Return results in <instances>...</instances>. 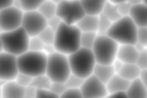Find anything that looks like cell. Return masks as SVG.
Wrapping results in <instances>:
<instances>
[{"label":"cell","mask_w":147,"mask_h":98,"mask_svg":"<svg viewBox=\"0 0 147 98\" xmlns=\"http://www.w3.org/2000/svg\"><path fill=\"white\" fill-rule=\"evenodd\" d=\"M82 32L76 25H69L63 22L55 31L53 45L57 52L68 55L80 47Z\"/></svg>","instance_id":"6da1fadb"},{"label":"cell","mask_w":147,"mask_h":98,"mask_svg":"<svg viewBox=\"0 0 147 98\" xmlns=\"http://www.w3.org/2000/svg\"><path fill=\"white\" fill-rule=\"evenodd\" d=\"M67 56L72 73L84 79L92 74L96 61L91 49L80 47Z\"/></svg>","instance_id":"7a4b0ae2"},{"label":"cell","mask_w":147,"mask_h":98,"mask_svg":"<svg viewBox=\"0 0 147 98\" xmlns=\"http://www.w3.org/2000/svg\"><path fill=\"white\" fill-rule=\"evenodd\" d=\"M138 27L129 16H123L113 22L107 35L120 44H134L137 42Z\"/></svg>","instance_id":"3957f363"},{"label":"cell","mask_w":147,"mask_h":98,"mask_svg":"<svg viewBox=\"0 0 147 98\" xmlns=\"http://www.w3.org/2000/svg\"><path fill=\"white\" fill-rule=\"evenodd\" d=\"M20 72L32 77L45 73L47 54L43 51L27 50L17 57Z\"/></svg>","instance_id":"277c9868"},{"label":"cell","mask_w":147,"mask_h":98,"mask_svg":"<svg viewBox=\"0 0 147 98\" xmlns=\"http://www.w3.org/2000/svg\"><path fill=\"white\" fill-rule=\"evenodd\" d=\"M0 34L3 51L17 57L28 50L30 36L21 26Z\"/></svg>","instance_id":"5b68a950"},{"label":"cell","mask_w":147,"mask_h":98,"mask_svg":"<svg viewBox=\"0 0 147 98\" xmlns=\"http://www.w3.org/2000/svg\"><path fill=\"white\" fill-rule=\"evenodd\" d=\"M71 73L67 55L57 51L47 55L45 74L52 81L65 82Z\"/></svg>","instance_id":"8992f818"},{"label":"cell","mask_w":147,"mask_h":98,"mask_svg":"<svg viewBox=\"0 0 147 98\" xmlns=\"http://www.w3.org/2000/svg\"><path fill=\"white\" fill-rule=\"evenodd\" d=\"M119 44L107 34H98L91 49L96 63L111 64L117 57Z\"/></svg>","instance_id":"52a82bcc"},{"label":"cell","mask_w":147,"mask_h":98,"mask_svg":"<svg viewBox=\"0 0 147 98\" xmlns=\"http://www.w3.org/2000/svg\"><path fill=\"white\" fill-rule=\"evenodd\" d=\"M85 14L80 0H63L57 4L56 15L65 23L76 25Z\"/></svg>","instance_id":"ba28073f"},{"label":"cell","mask_w":147,"mask_h":98,"mask_svg":"<svg viewBox=\"0 0 147 98\" xmlns=\"http://www.w3.org/2000/svg\"><path fill=\"white\" fill-rule=\"evenodd\" d=\"M47 26V19L37 10L24 11L21 27L30 37L38 36Z\"/></svg>","instance_id":"9c48e42d"},{"label":"cell","mask_w":147,"mask_h":98,"mask_svg":"<svg viewBox=\"0 0 147 98\" xmlns=\"http://www.w3.org/2000/svg\"><path fill=\"white\" fill-rule=\"evenodd\" d=\"M24 11L12 5L0 10V32L14 30L21 26Z\"/></svg>","instance_id":"30bf717a"},{"label":"cell","mask_w":147,"mask_h":98,"mask_svg":"<svg viewBox=\"0 0 147 98\" xmlns=\"http://www.w3.org/2000/svg\"><path fill=\"white\" fill-rule=\"evenodd\" d=\"M80 89L83 97L102 98L108 95L106 84L93 74L84 79Z\"/></svg>","instance_id":"8fae6325"},{"label":"cell","mask_w":147,"mask_h":98,"mask_svg":"<svg viewBox=\"0 0 147 98\" xmlns=\"http://www.w3.org/2000/svg\"><path fill=\"white\" fill-rule=\"evenodd\" d=\"M17 57L5 51L0 52V79L5 81L15 79L19 72Z\"/></svg>","instance_id":"7c38bea8"},{"label":"cell","mask_w":147,"mask_h":98,"mask_svg":"<svg viewBox=\"0 0 147 98\" xmlns=\"http://www.w3.org/2000/svg\"><path fill=\"white\" fill-rule=\"evenodd\" d=\"M138 54L134 44H120L116 58L124 64L136 63Z\"/></svg>","instance_id":"4fadbf2b"},{"label":"cell","mask_w":147,"mask_h":98,"mask_svg":"<svg viewBox=\"0 0 147 98\" xmlns=\"http://www.w3.org/2000/svg\"><path fill=\"white\" fill-rule=\"evenodd\" d=\"M129 16L137 27L147 26V5L142 2L132 5Z\"/></svg>","instance_id":"5bb4252c"},{"label":"cell","mask_w":147,"mask_h":98,"mask_svg":"<svg viewBox=\"0 0 147 98\" xmlns=\"http://www.w3.org/2000/svg\"><path fill=\"white\" fill-rule=\"evenodd\" d=\"M2 97H24V87L18 84L14 80L6 81L1 88Z\"/></svg>","instance_id":"9a60e30c"},{"label":"cell","mask_w":147,"mask_h":98,"mask_svg":"<svg viewBox=\"0 0 147 98\" xmlns=\"http://www.w3.org/2000/svg\"><path fill=\"white\" fill-rule=\"evenodd\" d=\"M127 97H146L147 88L139 77L130 81L126 91Z\"/></svg>","instance_id":"2e32d148"},{"label":"cell","mask_w":147,"mask_h":98,"mask_svg":"<svg viewBox=\"0 0 147 98\" xmlns=\"http://www.w3.org/2000/svg\"><path fill=\"white\" fill-rule=\"evenodd\" d=\"M99 15L86 14L76 25L82 32H97Z\"/></svg>","instance_id":"e0dca14e"},{"label":"cell","mask_w":147,"mask_h":98,"mask_svg":"<svg viewBox=\"0 0 147 98\" xmlns=\"http://www.w3.org/2000/svg\"><path fill=\"white\" fill-rule=\"evenodd\" d=\"M116 73L111 64L96 63L93 70L92 74L100 81L106 84Z\"/></svg>","instance_id":"ac0fdd59"},{"label":"cell","mask_w":147,"mask_h":98,"mask_svg":"<svg viewBox=\"0 0 147 98\" xmlns=\"http://www.w3.org/2000/svg\"><path fill=\"white\" fill-rule=\"evenodd\" d=\"M129 83L130 81L115 73L106 84L108 94L117 91H126Z\"/></svg>","instance_id":"d6986e66"},{"label":"cell","mask_w":147,"mask_h":98,"mask_svg":"<svg viewBox=\"0 0 147 98\" xmlns=\"http://www.w3.org/2000/svg\"><path fill=\"white\" fill-rule=\"evenodd\" d=\"M108 0H80L87 14L99 15L102 12L105 5Z\"/></svg>","instance_id":"ffe728a7"},{"label":"cell","mask_w":147,"mask_h":98,"mask_svg":"<svg viewBox=\"0 0 147 98\" xmlns=\"http://www.w3.org/2000/svg\"><path fill=\"white\" fill-rule=\"evenodd\" d=\"M140 72L141 69L136 63L123 64L118 74L130 81L139 77Z\"/></svg>","instance_id":"44dd1931"},{"label":"cell","mask_w":147,"mask_h":98,"mask_svg":"<svg viewBox=\"0 0 147 98\" xmlns=\"http://www.w3.org/2000/svg\"><path fill=\"white\" fill-rule=\"evenodd\" d=\"M57 4L51 0H45L37 9V10L48 19L56 15Z\"/></svg>","instance_id":"7402d4cb"},{"label":"cell","mask_w":147,"mask_h":98,"mask_svg":"<svg viewBox=\"0 0 147 98\" xmlns=\"http://www.w3.org/2000/svg\"><path fill=\"white\" fill-rule=\"evenodd\" d=\"M101 14L106 16L112 22L121 17L118 11L117 4L112 3L109 1H107L105 5Z\"/></svg>","instance_id":"603a6c76"},{"label":"cell","mask_w":147,"mask_h":98,"mask_svg":"<svg viewBox=\"0 0 147 98\" xmlns=\"http://www.w3.org/2000/svg\"><path fill=\"white\" fill-rule=\"evenodd\" d=\"M52 82L51 80L45 73L33 77L30 85L37 89H49Z\"/></svg>","instance_id":"cb8c5ba5"},{"label":"cell","mask_w":147,"mask_h":98,"mask_svg":"<svg viewBox=\"0 0 147 98\" xmlns=\"http://www.w3.org/2000/svg\"><path fill=\"white\" fill-rule=\"evenodd\" d=\"M98 36L97 32H82L80 35V47L91 49Z\"/></svg>","instance_id":"d4e9b609"},{"label":"cell","mask_w":147,"mask_h":98,"mask_svg":"<svg viewBox=\"0 0 147 98\" xmlns=\"http://www.w3.org/2000/svg\"><path fill=\"white\" fill-rule=\"evenodd\" d=\"M112 23L113 22L103 14H99L98 17L97 33L98 34H106Z\"/></svg>","instance_id":"484cf974"},{"label":"cell","mask_w":147,"mask_h":98,"mask_svg":"<svg viewBox=\"0 0 147 98\" xmlns=\"http://www.w3.org/2000/svg\"><path fill=\"white\" fill-rule=\"evenodd\" d=\"M37 36L45 44H53L55 37V32L48 26H47Z\"/></svg>","instance_id":"4316f807"},{"label":"cell","mask_w":147,"mask_h":98,"mask_svg":"<svg viewBox=\"0 0 147 98\" xmlns=\"http://www.w3.org/2000/svg\"><path fill=\"white\" fill-rule=\"evenodd\" d=\"M83 81L84 79L71 73L64 83L67 88H80Z\"/></svg>","instance_id":"83f0119b"},{"label":"cell","mask_w":147,"mask_h":98,"mask_svg":"<svg viewBox=\"0 0 147 98\" xmlns=\"http://www.w3.org/2000/svg\"><path fill=\"white\" fill-rule=\"evenodd\" d=\"M44 44H45L37 36L30 37L28 44V50L36 52L43 51Z\"/></svg>","instance_id":"f1b7e54d"},{"label":"cell","mask_w":147,"mask_h":98,"mask_svg":"<svg viewBox=\"0 0 147 98\" xmlns=\"http://www.w3.org/2000/svg\"><path fill=\"white\" fill-rule=\"evenodd\" d=\"M45 0H20L24 11L37 10L41 3Z\"/></svg>","instance_id":"f546056e"},{"label":"cell","mask_w":147,"mask_h":98,"mask_svg":"<svg viewBox=\"0 0 147 98\" xmlns=\"http://www.w3.org/2000/svg\"><path fill=\"white\" fill-rule=\"evenodd\" d=\"M67 87L64 82L52 81L49 89L55 93L58 97H60L63 93L65 91Z\"/></svg>","instance_id":"4dcf8cb0"},{"label":"cell","mask_w":147,"mask_h":98,"mask_svg":"<svg viewBox=\"0 0 147 98\" xmlns=\"http://www.w3.org/2000/svg\"><path fill=\"white\" fill-rule=\"evenodd\" d=\"M32 79L33 77L27 74L19 72L17 75L14 80L22 87H25L30 85Z\"/></svg>","instance_id":"1f68e13d"},{"label":"cell","mask_w":147,"mask_h":98,"mask_svg":"<svg viewBox=\"0 0 147 98\" xmlns=\"http://www.w3.org/2000/svg\"><path fill=\"white\" fill-rule=\"evenodd\" d=\"M137 41L147 48V26L138 27Z\"/></svg>","instance_id":"d6a6232c"},{"label":"cell","mask_w":147,"mask_h":98,"mask_svg":"<svg viewBox=\"0 0 147 98\" xmlns=\"http://www.w3.org/2000/svg\"><path fill=\"white\" fill-rule=\"evenodd\" d=\"M60 97L64 98H82V94L80 88H67L65 91L61 96Z\"/></svg>","instance_id":"836d02e7"},{"label":"cell","mask_w":147,"mask_h":98,"mask_svg":"<svg viewBox=\"0 0 147 98\" xmlns=\"http://www.w3.org/2000/svg\"><path fill=\"white\" fill-rule=\"evenodd\" d=\"M136 64L141 69L147 68V48L139 52Z\"/></svg>","instance_id":"e575fe53"},{"label":"cell","mask_w":147,"mask_h":98,"mask_svg":"<svg viewBox=\"0 0 147 98\" xmlns=\"http://www.w3.org/2000/svg\"><path fill=\"white\" fill-rule=\"evenodd\" d=\"M118 11L121 17L129 15L132 5L127 1L117 4Z\"/></svg>","instance_id":"d590c367"},{"label":"cell","mask_w":147,"mask_h":98,"mask_svg":"<svg viewBox=\"0 0 147 98\" xmlns=\"http://www.w3.org/2000/svg\"><path fill=\"white\" fill-rule=\"evenodd\" d=\"M36 97L38 98H55L58 97L49 89H37Z\"/></svg>","instance_id":"8d00e7d4"},{"label":"cell","mask_w":147,"mask_h":98,"mask_svg":"<svg viewBox=\"0 0 147 98\" xmlns=\"http://www.w3.org/2000/svg\"><path fill=\"white\" fill-rule=\"evenodd\" d=\"M61 22V19L56 15L51 17V18L47 19V26L51 28L55 32L59 27Z\"/></svg>","instance_id":"74e56055"},{"label":"cell","mask_w":147,"mask_h":98,"mask_svg":"<svg viewBox=\"0 0 147 98\" xmlns=\"http://www.w3.org/2000/svg\"><path fill=\"white\" fill-rule=\"evenodd\" d=\"M37 88L32 85L24 87V97L34 98L36 97Z\"/></svg>","instance_id":"f35d334b"},{"label":"cell","mask_w":147,"mask_h":98,"mask_svg":"<svg viewBox=\"0 0 147 98\" xmlns=\"http://www.w3.org/2000/svg\"><path fill=\"white\" fill-rule=\"evenodd\" d=\"M107 97L110 98H126L127 97L126 91H117L109 93Z\"/></svg>","instance_id":"ab89813d"},{"label":"cell","mask_w":147,"mask_h":98,"mask_svg":"<svg viewBox=\"0 0 147 98\" xmlns=\"http://www.w3.org/2000/svg\"><path fill=\"white\" fill-rule=\"evenodd\" d=\"M123 64H124L123 62H122L121 60H119V59H118L117 58L113 61V62L111 63V65H112L115 72H116V73H118L119 72V71L122 68Z\"/></svg>","instance_id":"60d3db41"},{"label":"cell","mask_w":147,"mask_h":98,"mask_svg":"<svg viewBox=\"0 0 147 98\" xmlns=\"http://www.w3.org/2000/svg\"><path fill=\"white\" fill-rule=\"evenodd\" d=\"M43 52L45 53L47 55H48L56 52V50L53 44H44Z\"/></svg>","instance_id":"b9f144b4"},{"label":"cell","mask_w":147,"mask_h":98,"mask_svg":"<svg viewBox=\"0 0 147 98\" xmlns=\"http://www.w3.org/2000/svg\"><path fill=\"white\" fill-rule=\"evenodd\" d=\"M139 78L147 88V68L141 69Z\"/></svg>","instance_id":"7bdbcfd3"},{"label":"cell","mask_w":147,"mask_h":98,"mask_svg":"<svg viewBox=\"0 0 147 98\" xmlns=\"http://www.w3.org/2000/svg\"><path fill=\"white\" fill-rule=\"evenodd\" d=\"M13 0H0V10L12 5Z\"/></svg>","instance_id":"ee69618b"},{"label":"cell","mask_w":147,"mask_h":98,"mask_svg":"<svg viewBox=\"0 0 147 98\" xmlns=\"http://www.w3.org/2000/svg\"><path fill=\"white\" fill-rule=\"evenodd\" d=\"M11 5L17 9L22 10V5H21V2L20 0H13Z\"/></svg>","instance_id":"f6af8a7d"},{"label":"cell","mask_w":147,"mask_h":98,"mask_svg":"<svg viewBox=\"0 0 147 98\" xmlns=\"http://www.w3.org/2000/svg\"><path fill=\"white\" fill-rule=\"evenodd\" d=\"M134 46H135V48H136V49L137 50V51L138 52H140L141 51H142L145 47L144 46H143L141 44H140V42H136L134 44Z\"/></svg>","instance_id":"bcb514c9"},{"label":"cell","mask_w":147,"mask_h":98,"mask_svg":"<svg viewBox=\"0 0 147 98\" xmlns=\"http://www.w3.org/2000/svg\"><path fill=\"white\" fill-rule=\"evenodd\" d=\"M129 3H130L132 5H136L138 3H141L143 2L144 0H127Z\"/></svg>","instance_id":"7dc6e473"},{"label":"cell","mask_w":147,"mask_h":98,"mask_svg":"<svg viewBox=\"0 0 147 98\" xmlns=\"http://www.w3.org/2000/svg\"><path fill=\"white\" fill-rule=\"evenodd\" d=\"M109 1L112 2V3H114L115 4H118L119 3H121L122 2H124V1H126L127 0H108Z\"/></svg>","instance_id":"c3c4849f"},{"label":"cell","mask_w":147,"mask_h":98,"mask_svg":"<svg viewBox=\"0 0 147 98\" xmlns=\"http://www.w3.org/2000/svg\"><path fill=\"white\" fill-rule=\"evenodd\" d=\"M6 81H5L1 79H0V88H2V87H3V85H4V84L5 83Z\"/></svg>","instance_id":"681fc988"},{"label":"cell","mask_w":147,"mask_h":98,"mask_svg":"<svg viewBox=\"0 0 147 98\" xmlns=\"http://www.w3.org/2000/svg\"><path fill=\"white\" fill-rule=\"evenodd\" d=\"M3 51V46H2V40L1 38V34H0V52Z\"/></svg>","instance_id":"f907efd6"},{"label":"cell","mask_w":147,"mask_h":98,"mask_svg":"<svg viewBox=\"0 0 147 98\" xmlns=\"http://www.w3.org/2000/svg\"><path fill=\"white\" fill-rule=\"evenodd\" d=\"M51 1H53V2H55V3L57 4V3H59L60 2H61V1H63V0H51Z\"/></svg>","instance_id":"816d5d0a"},{"label":"cell","mask_w":147,"mask_h":98,"mask_svg":"<svg viewBox=\"0 0 147 98\" xmlns=\"http://www.w3.org/2000/svg\"><path fill=\"white\" fill-rule=\"evenodd\" d=\"M0 97H2V91H1V88H0Z\"/></svg>","instance_id":"f5cc1de1"},{"label":"cell","mask_w":147,"mask_h":98,"mask_svg":"<svg viewBox=\"0 0 147 98\" xmlns=\"http://www.w3.org/2000/svg\"><path fill=\"white\" fill-rule=\"evenodd\" d=\"M143 2H144V3H145V4L147 5V0H144V1H143Z\"/></svg>","instance_id":"db71d44e"},{"label":"cell","mask_w":147,"mask_h":98,"mask_svg":"<svg viewBox=\"0 0 147 98\" xmlns=\"http://www.w3.org/2000/svg\"><path fill=\"white\" fill-rule=\"evenodd\" d=\"M146 97H147V94H146Z\"/></svg>","instance_id":"11a10c76"}]
</instances>
